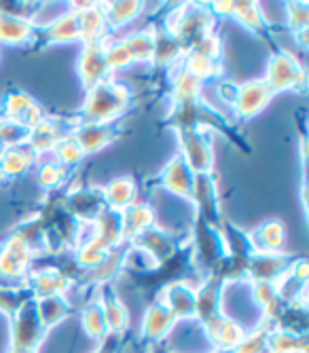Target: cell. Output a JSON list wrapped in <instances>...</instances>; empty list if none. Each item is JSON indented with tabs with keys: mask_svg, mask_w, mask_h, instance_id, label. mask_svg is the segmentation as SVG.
I'll use <instances>...</instances> for the list:
<instances>
[{
	"mask_svg": "<svg viewBox=\"0 0 309 353\" xmlns=\"http://www.w3.org/2000/svg\"><path fill=\"white\" fill-rule=\"evenodd\" d=\"M134 102V91L112 77L96 83L85 91V100L79 110V123H102L114 125L130 110Z\"/></svg>",
	"mask_w": 309,
	"mask_h": 353,
	"instance_id": "6da1fadb",
	"label": "cell"
},
{
	"mask_svg": "<svg viewBox=\"0 0 309 353\" xmlns=\"http://www.w3.org/2000/svg\"><path fill=\"white\" fill-rule=\"evenodd\" d=\"M216 17L210 13L208 5H178L163 21V28L189 51L199 39L214 32Z\"/></svg>",
	"mask_w": 309,
	"mask_h": 353,
	"instance_id": "7a4b0ae2",
	"label": "cell"
},
{
	"mask_svg": "<svg viewBox=\"0 0 309 353\" xmlns=\"http://www.w3.org/2000/svg\"><path fill=\"white\" fill-rule=\"evenodd\" d=\"M219 93L223 100H227L233 114L243 121L257 117L273 100V93L269 91V87L265 85L263 79H255V81L241 83V85L221 83Z\"/></svg>",
	"mask_w": 309,
	"mask_h": 353,
	"instance_id": "3957f363",
	"label": "cell"
},
{
	"mask_svg": "<svg viewBox=\"0 0 309 353\" xmlns=\"http://www.w3.org/2000/svg\"><path fill=\"white\" fill-rule=\"evenodd\" d=\"M263 81L273 95L284 91H303L307 87V72L292 53L284 49H273Z\"/></svg>",
	"mask_w": 309,
	"mask_h": 353,
	"instance_id": "277c9868",
	"label": "cell"
},
{
	"mask_svg": "<svg viewBox=\"0 0 309 353\" xmlns=\"http://www.w3.org/2000/svg\"><path fill=\"white\" fill-rule=\"evenodd\" d=\"M11 343L9 349H32L39 351V347L43 345L45 336H47V326L43 324L37 301L30 299L28 303H23L11 317Z\"/></svg>",
	"mask_w": 309,
	"mask_h": 353,
	"instance_id": "5b68a950",
	"label": "cell"
},
{
	"mask_svg": "<svg viewBox=\"0 0 309 353\" xmlns=\"http://www.w3.org/2000/svg\"><path fill=\"white\" fill-rule=\"evenodd\" d=\"M187 243H189V241H187ZM187 243H182V245H187ZM128 245L132 248V252L146 256V259L150 261V269L163 267L166 263H170V261L174 259V256H176L178 252H182V250H180L182 245H178V239H176L172 233L159 229L157 224H152L150 229L142 231V233H140L138 237H134Z\"/></svg>",
	"mask_w": 309,
	"mask_h": 353,
	"instance_id": "8992f818",
	"label": "cell"
},
{
	"mask_svg": "<svg viewBox=\"0 0 309 353\" xmlns=\"http://www.w3.org/2000/svg\"><path fill=\"white\" fill-rule=\"evenodd\" d=\"M37 254L15 231L0 245V275L9 281L23 283L34 269Z\"/></svg>",
	"mask_w": 309,
	"mask_h": 353,
	"instance_id": "52a82bcc",
	"label": "cell"
},
{
	"mask_svg": "<svg viewBox=\"0 0 309 353\" xmlns=\"http://www.w3.org/2000/svg\"><path fill=\"white\" fill-rule=\"evenodd\" d=\"M79 125V119L72 117H51L47 114L32 132H30V140H28V148L32 150L39 161L45 157H51L53 148L64 140L66 136H72L74 127Z\"/></svg>",
	"mask_w": 309,
	"mask_h": 353,
	"instance_id": "ba28073f",
	"label": "cell"
},
{
	"mask_svg": "<svg viewBox=\"0 0 309 353\" xmlns=\"http://www.w3.org/2000/svg\"><path fill=\"white\" fill-rule=\"evenodd\" d=\"M182 161L191 168L193 174H212L214 150L208 132L201 130H174Z\"/></svg>",
	"mask_w": 309,
	"mask_h": 353,
	"instance_id": "9c48e42d",
	"label": "cell"
},
{
	"mask_svg": "<svg viewBox=\"0 0 309 353\" xmlns=\"http://www.w3.org/2000/svg\"><path fill=\"white\" fill-rule=\"evenodd\" d=\"M45 117L47 112L30 93L21 89H9L3 95V102H0V119L13 121L32 132Z\"/></svg>",
	"mask_w": 309,
	"mask_h": 353,
	"instance_id": "30bf717a",
	"label": "cell"
},
{
	"mask_svg": "<svg viewBox=\"0 0 309 353\" xmlns=\"http://www.w3.org/2000/svg\"><path fill=\"white\" fill-rule=\"evenodd\" d=\"M191 203L197 210V220L212 224V227H221L225 222V218L221 214L219 184H216L214 174H195Z\"/></svg>",
	"mask_w": 309,
	"mask_h": 353,
	"instance_id": "8fae6325",
	"label": "cell"
},
{
	"mask_svg": "<svg viewBox=\"0 0 309 353\" xmlns=\"http://www.w3.org/2000/svg\"><path fill=\"white\" fill-rule=\"evenodd\" d=\"M28 285L32 299H45V296H66L74 281L72 277L61 271L59 267H43V269H32L23 281Z\"/></svg>",
	"mask_w": 309,
	"mask_h": 353,
	"instance_id": "7c38bea8",
	"label": "cell"
},
{
	"mask_svg": "<svg viewBox=\"0 0 309 353\" xmlns=\"http://www.w3.org/2000/svg\"><path fill=\"white\" fill-rule=\"evenodd\" d=\"M79 41V15L74 11H66L53 21L39 26L37 37L30 47H49V45H68Z\"/></svg>",
	"mask_w": 309,
	"mask_h": 353,
	"instance_id": "4fadbf2b",
	"label": "cell"
},
{
	"mask_svg": "<svg viewBox=\"0 0 309 353\" xmlns=\"http://www.w3.org/2000/svg\"><path fill=\"white\" fill-rule=\"evenodd\" d=\"M295 259L286 252L275 254H252L246 263V279L248 281H277L290 267Z\"/></svg>",
	"mask_w": 309,
	"mask_h": 353,
	"instance_id": "5bb4252c",
	"label": "cell"
},
{
	"mask_svg": "<svg viewBox=\"0 0 309 353\" xmlns=\"http://www.w3.org/2000/svg\"><path fill=\"white\" fill-rule=\"evenodd\" d=\"M108 41V39H106ZM102 43H91V45H83L79 59H77V74L81 79L83 89L87 91L89 87H94L96 83L108 79V68H106V59H104V45Z\"/></svg>",
	"mask_w": 309,
	"mask_h": 353,
	"instance_id": "9a60e30c",
	"label": "cell"
},
{
	"mask_svg": "<svg viewBox=\"0 0 309 353\" xmlns=\"http://www.w3.org/2000/svg\"><path fill=\"white\" fill-rule=\"evenodd\" d=\"M94 290H96V294L100 296V303H102L108 334L123 336L130 330V311H128L126 303L121 301V296L117 294V290L110 283L94 285Z\"/></svg>",
	"mask_w": 309,
	"mask_h": 353,
	"instance_id": "2e32d148",
	"label": "cell"
},
{
	"mask_svg": "<svg viewBox=\"0 0 309 353\" xmlns=\"http://www.w3.org/2000/svg\"><path fill=\"white\" fill-rule=\"evenodd\" d=\"M157 301L166 305L176 322L195 319V285H191L189 281H170L168 285H163Z\"/></svg>",
	"mask_w": 309,
	"mask_h": 353,
	"instance_id": "e0dca14e",
	"label": "cell"
},
{
	"mask_svg": "<svg viewBox=\"0 0 309 353\" xmlns=\"http://www.w3.org/2000/svg\"><path fill=\"white\" fill-rule=\"evenodd\" d=\"M157 182L161 188L170 190L172 195L191 201L193 197V184H195V174L191 172V168L182 161V157L176 154L174 159H170L168 165L159 172Z\"/></svg>",
	"mask_w": 309,
	"mask_h": 353,
	"instance_id": "ac0fdd59",
	"label": "cell"
},
{
	"mask_svg": "<svg viewBox=\"0 0 309 353\" xmlns=\"http://www.w3.org/2000/svg\"><path fill=\"white\" fill-rule=\"evenodd\" d=\"M121 136V130L114 125H102V123H79L72 132V138L81 146L85 154H94L110 146Z\"/></svg>",
	"mask_w": 309,
	"mask_h": 353,
	"instance_id": "d6986e66",
	"label": "cell"
},
{
	"mask_svg": "<svg viewBox=\"0 0 309 353\" xmlns=\"http://www.w3.org/2000/svg\"><path fill=\"white\" fill-rule=\"evenodd\" d=\"M176 326L174 315L166 309L161 301L154 299L148 309L144 311L142 317V326H140V339L150 343V345H159Z\"/></svg>",
	"mask_w": 309,
	"mask_h": 353,
	"instance_id": "ffe728a7",
	"label": "cell"
},
{
	"mask_svg": "<svg viewBox=\"0 0 309 353\" xmlns=\"http://www.w3.org/2000/svg\"><path fill=\"white\" fill-rule=\"evenodd\" d=\"M203 332H206L208 341L212 343L214 351L231 353L241 343V339L246 336V332H248V330H246L239 322H235L233 317L223 315V317L216 319L214 324L206 326Z\"/></svg>",
	"mask_w": 309,
	"mask_h": 353,
	"instance_id": "44dd1931",
	"label": "cell"
},
{
	"mask_svg": "<svg viewBox=\"0 0 309 353\" xmlns=\"http://www.w3.org/2000/svg\"><path fill=\"white\" fill-rule=\"evenodd\" d=\"M152 59L150 66L154 68H174L184 57V47L170 34L163 26H152Z\"/></svg>",
	"mask_w": 309,
	"mask_h": 353,
	"instance_id": "7402d4cb",
	"label": "cell"
},
{
	"mask_svg": "<svg viewBox=\"0 0 309 353\" xmlns=\"http://www.w3.org/2000/svg\"><path fill=\"white\" fill-rule=\"evenodd\" d=\"M79 43L91 45L108 39L110 30L106 26V17L102 11V3H91L87 9L79 11Z\"/></svg>",
	"mask_w": 309,
	"mask_h": 353,
	"instance_id": "603a6c76",
	"label": "cell"
},
{
	"mask_svg": "<svg viewBox=\"0 0 309 353\" xmlns=\"http://www.w3.org/2000/svg\"><path fill=\"white\" fill-rule=\"evenodd\" d=\"M248 241L255 254H275L284 252L286 243V227L280 220H267L252 233H248Z\"/></svg>",
	"mask_w": 309,
	"mask_h": 353,
	"instance_id": "cb8c5ba5",
	"label": "cell"
},
{
	"mask_svg": "<svg viewBox=\"0 0 309 353\" xmlns=\"http://www.w3.org/2000/svg\"><path fill=\"white\" fill-rule=\"evenodd\" d=\"M37 23L21 17L0 13V45L5 47H30L37 37Z\"/></svg>",
	"mask_w": 309,
	"mask_h": 353,
	"instance_id": "d4e9b609",
	"label": "cell"
},
{
	"mask_svg": "<svg viewBox=\"0 0 309 353\" xmlns=\"http://www.w3.org/2000/svg\"><path fill=\"white\" fill-rule=\"evenodd\" d=\"M152 224H154V210L144 201H136L128 210H123L121 212V239H123V243H130L142 231L150 229Z\"/></svg>",
	"mask_w": 309,
	"mask_h": 353,
	"instance_id": "484cf974",
	"label": "cell"
},
{
	"mask_svg": "<svg viewBox=\"0 0 309 353\" xmlns=\"http://www.w3.org/2000/svg\"><path fill=\"white\" fill-rule=\"evenodd\" d=\"M102 188H104L106 208L112 212L121 214L123 210H128L138 201V182L132 176H119Z\"/></svg>",
	"mask_w": 309,
	"mask_h": 353,
	"instance_id": "4316f807",
	"label": "cell"
},
{
	"mask_svg": "<svg viewBox=\"0 0 309 353\" xmlns=\"http://www.w3.org/2000/svg\"><path fill=\"white\" fill-rule=\"evenodd\" d=\"M37 163H39V157L28 146L7 148L0 152V174H3L5 180L26 176L30 170L37 168Z\"/></svg>",
	"mask_w": 309,
	"mask_h": 353,
	"instance_id": "83f0119b",
	"label": "cell"
},
{
	"mask_svg": "<svg viewBox=\"0 0 309 353\" xmlns=\"http://www.w3.org/2000/svg\"><path fill=\"white\" fill-rule=\"evenodd\" d=\"M172 70V91H170V102H191V100H201L203 93V83L197 81L195 77H191L187 70H184L180 63Z\"/></svg>",
	"mask_w": 309,
	"mask_h": 353,
	"instance_id": "f1b7e54d",
	"label": "cell"
},
{
	"mask_svg": "<svg viewBox=\"0 0 309 353\" xmlns=\"http://www.w3.org/2000/svg\"><path fill=\"white\" fill-rule=\"evenodd\" d=\"M81 322H83V330H85L87 336L96 339V341H102V339L108 336L102 303H100V296L96 294V290H94V294H91V299L87 301V305L83 307Z\"/></svg>",
	"mask_w": 309,
	"mask_h": 353,
	"instance_id": "f546056e",
	"label": "cell"
},
{
	"mask_svg": "<svg viewBox=\"0 0 309 353\" xmlns=\"http://www.w3.org/2000/svg\"><path fill=\"white\" fill-rule=\"evenodd\" d=\"M231 19L239 21L246 30H250L252 34H261L263 39H267L269 30H271L261 5H257V3H235V11H233Z\"/></svg>",
	"mask_w": 309,
	"mask_h": 353,
	"instance_id": "4dcf8cb0",
	"label": "cell"
},
{
	"mask_svg": "<svg viewBox=\"0 0 309 353\" xmlns=\"http://www.w3.org/2000/svg\"><path fill=\"white\" fill-rule=\"evenodd\" d=\"M269 353H307L309 341L305 334L284 330V328H271L267 336Z\"/></svg>",
	"mask_w": 309,
	"mask_h": 353,
	"instance_id": "1f68e13d",
	"label": "cell"
},
{
	"mask_svg": "<svg viewBox=\"0 0 309 353\" xmlns=\"http://www.w3.org/2000/svg\"><path fill=\"white\" fill-rule=\"evenodd\" d=\"M102 11H104L108 30L117 32L119 28L128 26L130 21L140 17V13L144 11V5L142 3H102Z\"/></svg>",
	"mask_w": 309,
	"mask_h": 353,
	"instance_id": "d6a6232c",
	"label": "cell"
},
{
	"mask_svg": "<svg viewBox=\"0 0 309 353\" xmlns=\"http://www.w3.org/2000/svg\"><path fill=\"white\" fill-rule=\"evenodd\" d=\"M43 324L47 326V330H51L53 326H57L59 322L72 313V305L68 303L66 296H45V299H34Z\"/></svg>",
	"mask_w": 309,
	"mask_h": 353,
	"instance_id": "836d02e7",
	"label": "cell"
},
{
	"mask_svg": "<svg viewBox=\"0 0 309 353\" xmlns=\"http://www.w3.org/2000/svg\"><path fill=\"white\" fill-rule=\"evenodd\" d=\"M180 66L187 70L191 77H195L197 81H201V83L216 79V77L221 74V70H223L221 61L203 57V55H195V53H184Z\"/></svg>",
	"mask_w": 309,
	"mask_h": 353,
	"instance_id": "e575fe53",
	"label": "cell"
},
{
	"mask_svg": "<svg viewBox=\"0 0 309 353\" xmlns=\"http://www.w3.org/2000/svg\"><path fill=\"white\" fill-rule=\"evenodd\" d=\"M66 178H68V170L64 165H59L53 157H45L37 163V182L49 192H55L66 182Z\"/></svg>",
	"mask_w": 309,
	"mask_h": 353,
	"instance_id": "d590c367",
	"label": "cell"
},
{
	"mask_svg": "<svg viewBox=\"0 0 309 353\" xmlns=\"http://www.w3.org/2000/svg\"><path fill=\"white\" fill-rule=\"evenodd\" d=\"M104 59H106V68L108 74L112 77L117 70H126L134 66V57L130 47L126 45L123 39H108L104 45Z\"/></svg>",
	"mask_w": 309,
	"mask_h": 353,
	"instance_id": "8d00e7d4",
	"label": "cell"
},
{
	"mask_svg": "<svg viewBox=\"0 0 309 353\" xmlns=\"http://www.w3.org/2000/svg\"><path fill=\"white\" fill-rule=\"evenodd\" d=\"M123 41H126V45L132 51L134 63H148V66H150L152 43H154V39H152V26L150 28H144V30L132 32V34H128Z\"/></svg>",
	"mask_w": 309,
	"mask_h": 353,
	"instance_id": "74e56055",
	"label": "cell"
},
{
	"mask_svg": "<svg viewBox=\"0 0 309 353\" xmlns=\"http://www.w3.org/2000/svg\"><path fill=\"white\" fill-rule=\"evenodd\" d=\"M288 26L292 30V37L305 49L309 39V5L307 3H288Z\"/></svg>",
	"mask_w": 309,
	"mask_h": 353,
	"instance_id": "f35d334b",
	"label": "cell"
},
{
	"mask_svg": "<svg viewBox=\"0 0 309 353\" xmlns=\"http://www.w3.org/2000/svg\"><path fill=\"white\" fill-rule=\"evenodd\" d=\"M271 328H275V326L263 319L261 326H257L250 332H246V336L241 339V343L231 353H269L267 336H269Z\"/></svg>",
	"mask_w": 309,
	"mask_h": 353,
	"instance_id": "ab89813d",
	"label": "cell"
},
{
	"mask_svg": "<svg viewBox=\"0 0 309 353\" xmlns=\"http://www.w3.org/2000/svg\"><path fill=\"white\" fill-rule=\"evenodd\" d=\"M32 299L28 285H0V311L11 317L23 303Z\"/></svg>",
	"mask_w": 309,
	"mask_h": 353,
	"instance_id": "60d3db41",
	"label": "cell"
},
{
	"mask_svg": "<svg viewBox=\"0 0 309 353\" xmlns=\"http://www.w3.org/2000/svg\"><path fill=\"white\" fill-rule=\"evenodd\" d=\"M51 157L55 159V161H57L59 165H64L66 170H70V168H74V165H79V163L83 161V159H85V152L81 150V146L77 144V140H74L72 136H66L64 140H61V142L53 148Z\"/></svg>",
	"mask_w": 309,
	"mask_h": 353,
	"instance_id": "b9f144b4",
	"label": "cell"
},
{
	"mask_svg": "<svg viewBox=\"0 0 309 353\" xmlns=\"http://www.w3.org/2000/svg\"><path fill=\"white\" fill-rule=\"evenodd\" d=\"M28 140H30V130H26V127H21L13 121L0 119V146H3V150L26 146Z\"/></svg>",
	"mask_w": 309,
	"mask_h": 353,
	"instance_id": "7bdbcfd3",
	"label": "cell"
},
{
	"mask_svg": "<svg viewBox=\"0 0 309 353\" xmlns=\"http://www.w3.org/2000/svg\"><path fill=\"white\" fill-rule=\"evenodd\" d=\"M187 53H195V55H203V57L221 61V55H223V39H221V34H216V32H210V34H206L203 39H199Z\"/></svg>",
	"mask_w": 309,
	"mask_h": 353,
	"instance_id": "ee69618b",
	"label": "cell"
},
{
	"mask_svg": "<svg viewBox=\"0 0 309 353\" xmlns=\"http://www.w3.org/2000/svg\"><path fill=\"white\" fill-rule=\"evenodd\" d=\"M121 343H123V336L108 334L106 339H102V341H100V347H98L94 353H119Z\"/></svg>",
	"mask_w": 309,
	"mask_h": 353,
	"instance_id": "f6af8a7d",
	"label": "cell"
},
{
	"mask_svg": "<svg viewBox=\"0 0 309 353\" xmlns=\"http://www.w3.org/2000/svg\"><path fill=\"white\" fill-rule=\"evenodd\" d=\"M208 9H210V13H212L214 17L231 19V17H233V11H235V3H210Z\"/></svg>",
	"mask_w": 309,
	"mask_h": 353,
	"instance_id": "bcb514c9",
	"label": "cell"
},
{
	"mask_svg": "<svg viewBox=\"0 0 309 353\" xmlns=\"http://www.w3.org/2000/svg\"><path fill=\"white\" fill-rule=\"evenodd\" d=\"M9 353H39V351H32V349H9Z\"/></svg>",
	"mask_w": 309,
	"mask_h": 353,
	"instance_id": "7dc6e473",
	"label": "cell"
},
{
	"mask_svg": "<svg viewBox=\"0 0 309 353\" xmlns=\"http://www.w3.org/2000/svg\"><path fill=\"white\" fill-rule=\"evenodd\" d=\"M3 180H5V178H3V174H0V182H3Z\"/></svg>",
	"mask_w": 309,
	"mask_h": 353,
	"instance_id": "c3c4849f",
	"label": "cell"
},
{
	"mask_svg": "<svg viewBox=\"0 0 309 353\" xmlns=\"http://www.w3.org/2000/svg\"><path fill=\"white\" fill-rule=\"evenodd\" d=\"M212 353H219V351H212Z\"/></svg>",
	"mask_w": 309,
	"mask_h": 353,
	"instance_id": "681fc988",
	"label": "cell"
}]
</instances>
